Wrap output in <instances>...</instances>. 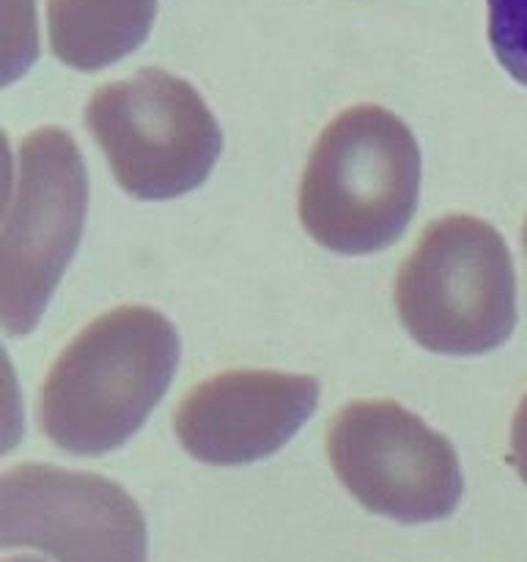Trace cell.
<instances>
[{
  "label": "cell",
  "mask_w": 527,
  "mask_h": 562,
  "mask_svg": "<svg viewBox=\"0 0 527 562\" xmlns=\"http://www.w3.org/2000/svg\"><path fill=\"white\" fill-rule=\"evenodd\" d=\"M179 357V333L154 307L102 313L49 368L36 401L38 428L71 456L119 450L168 393Z\"/></svg>",
  "instance_id": "obj_1"
},
{
  "label": "cell",
  "mask_w": 527,
  "mask_h": 562,
  "mask_svg": "<svg viewBox=\"0 0 527 562\" xmlns=\"http://www.w3.org/2000/svg\"><path fill=\"white\" fill-rule=\"evenodd\" d=\"M421 198V148L410 126L379 104L335 115L300 181V223L340 256L388 250Z\"/></svg>",
  "instance_id": "obj_2"
},
{
  "label": "cell",
  "mask_w": 527,
  "mask_h": 562,
  "mask_svg": "<svg viewBox=\"0 0 527 562\" xmlns=\"http://www.w3.org/2000/svg\"><path fill=\"white\" fill-rule=\"evenodd\" d=\"M393 291L406 333L434 355H486L516 327L508 247L497 228L470 214L434 220L401 263Z\"/></svg>",
  "instance_id": "obj_3"
},
{
  "label": "cell",
  "mask_w": 527,
  "mask_h": 562,
  "mask_svg": "<svg viewBox=\"0 0 527 562\" xmlns=\"http://www.w3.org/2000/svg\"><path fill=\"white\" fill-rule=\"evenodd\" d=\"M82 119L113 179L137 201L198 190L223 151V132L201 93L165 69L97 88Z\"/></svg>",
  "instance_id": "obj_4"
},
{
  "label": "cell",
  "mask_w": 527,
  "mask_h": 562,
  "mask_svg": "<svg viewBox=\"0 0 527 562\" xmlns=\"http://www.w3.org/2000/svg\"><path fill=\"white\" fill-rule=\"evenodd\" d=\"M3 220V329L20 338L36 329L80 247L88 209V173L75 137L38 126L14 151Z\"/></svg>",
  "instance_id": "obj_5"
},
{
  "label": "cell",
  "mask_w": 527,
  "mask_h": 562,
  "mask_svg": "<svg viewBox=\"0 0 527 562\" xmlns=\"http://www.w3.org/2000/svg\"><path fill=\"white\" fill-rule=\"evenodd\" d=\"M335 477L366 510L426 525L448 519L461 503L453 445L395 401H351L327 428Z\"/></svg>",
  "instance_id": "obj_6"
},
{
  "label": "cell",
  "mask_w": 527,
  "mask_h": 562,
  "mask_svg": "<svg viewBox=\"0 0 527 562\" xmlns=\"http://www.w3.org/2000/svg\"><path fill=\"white\" fill-rule=\"evenodd\" d=\"M0 547L53 562H146L148 532L135 499L102 475L49 464L0 477Z\"/></svg>",
  "instance_id": "obj_7"
},
{
  "label": "cell",
  "mask_w": 527,
  "mask_h": 562,
  "mask_svg": "<svg viewBox=\"0 0 527 562\" xmlns=\"http://www.w3.org/2000/svg\"><path fill=\"white\" fill-rule=\"evenodd\" d=\"M318 382L278 371H225L176 406L173 431L195 461L239 467L278 453L316 412Z\"/></svg>",
  "instance_id": "obj_8"
},
{
  "label": "cell",
  "mask_w": 527,
  "mask_h": 562,
  "mask_svg": "<svg viewBox=\"0 0 527 562\" xmlns=\"http://www.w3.org/2000/svg\"><path fill=\"white\" fill-rule=\"evenodd\" d=\"M157 0H47L49 49L77 71H99L148 38Z\"/></svg>",
  "instance_id": "obj_9"
},
{
  "label": "cell",
  "mask_w": 527,
  "mask_h": 562,
  "mask_svg": "<svg viewBox=\"0 0 527 562\" xmlns=\"http://www.w3.org/2000/svg\"><path fill=\"white\" fill-rule=\"evenodd\" d=\"M494 58L527 88V0H486Z\"/></svg>",
  "instance_id": "obj_10"
},
{
  "label": "cell",
  "mask_w": 527,
  "mask_h": 562,
  "mask_svg": "<svg viewBox=\"0 0 527 562\" xmlns=\"http://www.w3.org/2000/svg\"><path fill=\"white\" fill-rule=\"evenodd\" d=\"M511 467L516 470V475L522 477V483L527 486V393L522 395L519 406H516L514 423H511Z\"/></svg>",
  "instance_id": "obj_11"
},
{
  "label": "cell",
  "mask_w": 527,
  "mask_h": 562,
  "mask_svg": "<svg viewBox=\"0 0 527 562\" xmlns=\"http://www.w3.org/2000/svg\"><path fill=\"white\" fill-rule=\"evenodd\" d=\"M3 562H53V560H47V558H31V554H20V558H3Z\"/></svg>",
  "instance_id": "obj_12"
},
{
  "label": "cell",
  "mask_w": 527,
  "mask_h": 562,
  "mask_svg": "<svg viewBox=\"0 0 527 562\" xmlns=\"http://www.w3.org/2000/svg\"><path fill=\"white\" fill-rule=\"evenodd\" d=\"M522 239H525V252H527V220H525V228H522Z\"/></svg>",
  "instance_id": "obj_13"
}]
</instances>
